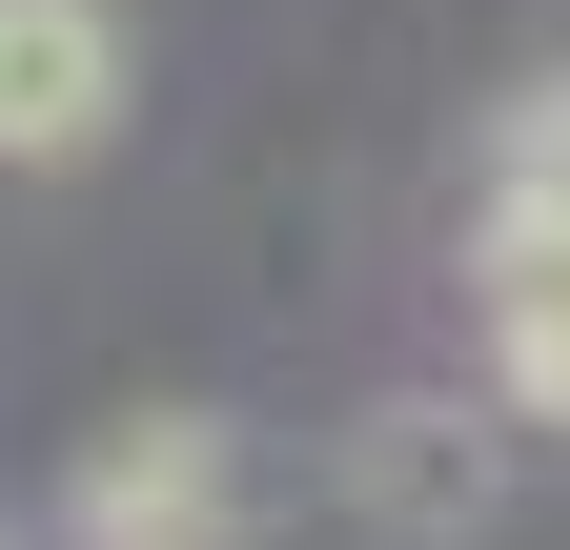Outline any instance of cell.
I'll return each instance as SVG.
<instances>
[{"instance_id":"6da1fadb","label":"cell","mask_w":570,"mask_h":550,"mask_svg":"<svg viewBox=\"0 0 570 550\" xmlns=\"http://www.w3.org/2000/svg\"><path fill=\"white\" fill-rule=\"evenodd\" d=\"M245 510H265V449L225 407H122L61 469V550H245Z\"/></svg>"},{"instance_id":"7a4b0ae2","label":"cell","mask_w":570,"mask_h":550,"mask_svg":"<svg viewBox=\"0 0 570 550\" xmlns=\"http://www.w3.org/2000/svg\"><path fill=\"white\" fill-rule=\"evenodd\" d=\"M346 510H367L387 550H469L489 510H510V429H489V407H449V387H407V407H367V429H346Z\"/></svg>"},{"instance_id":"3957f363","label":"cell","mask_w":570,"mask_h":550,"mask_svg":"<svg viewBox=\"0 0 570 550\" xmlns=\"http://www.w3.org/2000/svg\"><path fill=\"white\" fill-rule=\"evenodd\" d=\"M122 122V21L102 0H0V164H82Z\"/></svg>"},{"instance_id":"277c9868","label":"cell","mask_w":570,"mask_h":550,"mask_svg":"<svg viewBox=\"0 0 570 550\" xmlns=\"http://www.w3.org/2000/svg\"><path fill=\"white\" fill-rule=\"evenodd\" d=\"M489 387L570 429V225H489Z\"/></svg>"},{"instance_id":"5b68a950","label":"cell","mask_w":570,"mask_h":550,"mask_svg":"<svg viewBox=\"0 0 570 550\" xmlns=\"http://www.w3.org/2000/svg\"><path fill=\"white\" fill-rule=\"evenodd\" d=\"M489 225H570V82L510 102V144H489Z\"/></svg>"}]
</instances>
